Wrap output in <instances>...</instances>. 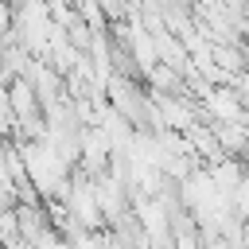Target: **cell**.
<instances>
[{"instance_id":"277c9868","label":"cell","mask_w":249,"mask_h":249,"mask_svg":"<svg viewBox=\"0 0 249 249\" xmlns=\"http://www.w3.org/2000/svg\"><path fill=\"white\" fill-rule=\"evenodd\" d=\"M245 249H249V214H245Z\"/></svg>"},{"instance_id":"6da1fadb","label":"cell","mask_w":249,"mask_h":249,"mask_svg":"<svg viewBox=\"0 0 249 249\" xmlns=\"http://www.w3.org/2000/svg\"><path fill=\"white\" fill-rule=\"evenodd\" d=\"M4 93H8V109H12V117L43 113V109H39V93H35V86H31L27 78H8Z\"/></svg>"},{"instance_id":"3957f363","label":"cell","mask_w":249,"mask_h":249,"mask_svg":"<svg viewBox=\"0 0 249 249\" xmlns=\"http://www.w3.org/2000/svg\"><path fill=\"white\" fill-rule=\"evenodd\" d=\"M19 241V226H16V210H0V249L4 245H16Z\"/></svg>"},{"instance_id":"7a4b0ae2","label":"cell","mask_w":249,"mask_h":249,"mask_svg":"<svg viewBox=\"0 0 249 249\" xmlns=\"http://www.w3.org/2000/svg\"><path fill=\"white\" fill-rule=\"evenodd\" d=\"M206 175H210V183H214L218 191L230 195V191L241 183V175H245V160H237V156H222V160L206 163Z\"/></svg>"}]
</instances>
